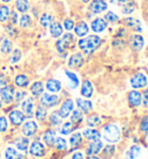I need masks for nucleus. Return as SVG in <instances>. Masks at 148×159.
<instances>
[{"mask_svg": "<svg viewBox=\"0 0 148 159\" xmlns=\"http://www.w3.org/2000/svg\"><path fill=\"white\" fill-rule=\"evenodd\" d=\"M100 45H101V39L96 35L89 36L87 39L80 40V42H79V47L81 48V50H83V52L87 53V55L92 53L93 51H95Z\"/></svg>", "mask_w": 148, "mask_h": 159, "instance_id": "1", "label": "nucleus"}, {"mask_svg": "<svg viewBox=\"0 0 148 159\" xmlns=\"http://www.w3.org/2000/svg\"><path fill=\"white\" fill-rule=\"evenodd\" d=\"M74 43H75L74 36L72 35V34H70V33H68V34H65L60 40L57 41V43H56L57 51L60 53L61 56H66V55H67V50L73 48Z\"/></svg>", "mask_w": 148, "mask_h": 159, "instance_id": "2", "label": "nucleus"}, {"mask_svg": "<svg viewBox=\"0 0 148 159\" xmlns=\"http://www.w3.org/2000/svg\"><path fill=\"white\" fill-rule=\"evenodd\" d=\"M103 137L109 143H116L120 138V129L116 124H108L103 129Z\"/></svg>", "mask_w": 148, "mask_h": 159, "instance_id": "3", "label": "nucleus"}, {"mask_svg": "<svg viewBox=\"0 0 148 159\" xmlns=\"http://www.w3.org/2000/svg\"><path fill=\"white\" fill-rule=\"evenodd\" d=\"M14 97H15V89L14 86L7 85L2 89H0V99L2 103L5 105H11L14 101Z\"/></svg>", "mask_w": 148, "mask_h": 159, "instance_id": "4", "label": "nucleus"}, {"mask_svg": "<svg viewBox=\"0 0 148 159\" xmlns=\"http://www.w3.org/2000/svg\"><path fill=\"white\" fill-rule=\"evenodd\" d=\"M8 119L11 121V123L15 125V127H19V125H22L24 123V120H26V115L23 114L21 111H12L8 115Z\"/></svg>", "mask_w": 148, "mask_h": 159, "instance_id": "5", "label": "nucleus"}, {"mask_svg": "<svg viewBox=\"0 0 148 159\" xmlns=\"http://www.w3.org/2000/svg\"><path fill=\"white\" fill-rule=\"evenodd\" d=\"M22 113L26 115V117L30 119L34 115V99L33 98H27L24 100H22L21 103Z\"/></svg>", "mask_w": 148, "mask_h": 159, "instance_id": "6", "label": "nucleus"}, {"mask_svg": "<svg viewBox=\"0 0 148 159\" xmlns=\"http://www.w3.org/2000/svg\"><path fill=\"white\" fill-rule=\"evenodd\" d=\"M59 102V98L54 95V94H50V93H43L42 98H41V103L43 107H53L56 106Z\"/></svg>", "mask_w": 148, "mask_h": 159, "instance_id": "7", "label": "nucleus"}, {"mask_svg": "<svg viewBox=\"0 0 148 159\" xmlns=\"http://www.w3.org/2000/svg\"><path fill=\"white\" fill-rule=\"evenodd\" d=\"M37 129H38V127H37V123L35 121H28L22 125V135L24 137L34 136L37 131Z\"/></svg>", "mask_w": 148, "mask_h": 159, "instance_id": "8", "label": "nucleus"}, {"mask_svg": "<svg viewBox=\"0 0 148 159\" xmlns=\"http://www.w3.org/2000/svg\"><path fill=\"white\" fill-rule=\"evenodd\" d=\"M29 153L34 157H43L45 155V148L41 142H33L30 144V149H29Z\"/></svg>", "mask_w": 148, "mask_h": 159, "instance_id": "9", "label": "nucleus"}, {"mask_svg": "<svg viewBox=\"0 0 148 159\" xmlns=\"http://www.w3.org/2000/svg\"><path fill=\"white\" fill-rule=\"evenodd\" d=\"M131 85L133 89H141L147 85V78L144 73H137L135 75L132 77L131 79Z\"/></svg>", "mask_w": 148, "mask_h": 159, "instance_id": "10", "label": "nucleus"}, {"mask_svg": "<svg viewBox=\"0 0 148 159\" xmlns=\"http://www.w3.org/2000/svg\"><path fill=\"white\" fill-rule=\"evenodd\" d=\"M73 107H74V103L73 101L71 100V99H67L64 103H63V106L60 107V109H59V115H60L61 119H66L68 115L72 113L73 111Z\"/></svg>", "mask_w": 148, "mask_h": 159, "instance_id": "11", "label": "nucleus"}, {"mask_svg": "<svg viewBox=\"0 0 148 159\" xmlns=\"http://www.w3.org/2000/svg\"><path fill=\"white\" fill-rule=\"evenodd\" d=\"M107 8H108V6L104 0H94L92 4L89 5V9L93 13H102Z\"/></svg>", "mask_w": 148, "mask_h": 159, "instance_id": "12", "label": "nucleus"}, {"mask_svg": "<svg viewBox=\"0 0 148 159\" xmlns=\"http://www.w3.org/2000/svg\"><path fill=\"white\" fill-rule=\"evenodd\" d=\"M82 64H83V56L79 52L72 55L70 58V61H68V66L74 67V69L81 67L82 66Z\"/></svg>", "mask_w": 148, "mask_h": 159, "instance_id": "13", "label": "nucleus"}, {"mask_svg": "<svg viewBox=\"0 0 148 159\" xmlns=\"http://www.w3.org/2000/svg\"><path fill=\"white\" fill-rule=\"evenodd\" d=\"M130 44H131V47H132V49L135 50V51L141 50L142 47H144V39H142V36L141 35H133L132 37H131Z\"/></svg>", "mask_w": 148, "mask_h": 159, "instance_id": "14", "label": "nucleus"}, {"mask_svg": "<svg viewBox=\"0 0 148 159\" xmlns=\"http://www.w3.org/2000/svg\"><path fill=\"white\" fill-rule=\"evenodd\" d=\"M128 102L131 106L138 107L141 103V94L138 91H131L128 94Z\"/></svg>", "mask_w": 148, "mask_h": 159, "instance_id": "15", "label": "nucleus"}, {"mask_svg": "<svg viewBox=\"0 0 148 159\" xmlns=\"http://www.w3.org/2000/svg\"><path fill=\"white\" fill-rule=\"evenodd\" d=\"M15 8L18 12L24 14L30 9V2L28 0H15Z\"/></svg>", "mask_w": 148, "mask_h": 159, "instance_id": "16", "label": "nucleus"}, {"mask_svg": "<svg viewBox=\"0 0 148 159\" xmlns=\"http://www.w3.org/2000/svg\"><path fill=\"white\" fill-rule=\"evenodd\" d=\"M13 50V43L9 39H4L0 44V52L2 55H9Z\"/></svg>", "mask_w": 148, "mask_h": 159, "instance_id": "17", "label": "nucleus"}, {"mask_svg": "<svg viewBox=\"0 0 148 159\" xmlns=\"http://www.w3.org/2000/svg\"><path fill=\"white\" fill-rule=\"evenodd\" d=\"M30 92L34 97H39V95H42L44 92L43 83H42V81H35V83L30 86Z\"/></svg>", "mask_w": 148, "mask_h": 159, "instance_id": "18", "label": "nucleus"}, {"mask_svg": "<svg viewBox=\"0 0 148 159\" xmlns=\"http://www.w3.org/2000/svg\"><path fill=\"white\" fill-rule=\"evenodd\" d=\"M107 28V22H105V20L103 19H96L94 20L92 23V29L93 31H95V33H101V31H103Z\"/></svg>", "mask_w": 148, "mask_h": 159, "instance_id": "19", "label": "nucleus"}, {"mask_svg": "<svg viewBox=\"0 0 148 159\" xmlns=\"http://www.w3.org/2000/svg\"><path fill=\"white\" fill-rule=\"evenodd\" d=\"M102 148H103V144H102V142H101V141H98V139H97V141H93L92 144L88 146L87 153L89 156L95 155V153H98Z\"/></svg>", "mask_w": 148, "mask_h": 159, "instance_id": "20", "label": "nucleus"}, {"mask_svg": "<svg viewBox=\"0 0 148 159\" xmlns=\"http://www.w3.org/2000/svg\"><path fill=\"white\" fill-rule=\"evenodd\" d=\"M123 22L125 23L126 26H128L130 28H132L135 31H141V26H140L139 20H137L134 18H126L123 20Z\"/></svg>", "mask_w": 148, "mask_h": 159, "instance_id": "21", "label": "nucleus"}, {"mask_svg": "<svg viewBox=\"0 0 148 159\" xmlns=\"http://www.w3.org/2000/svg\"><path fill=\"white\" fill-rule=\"evenodd\" d=\"M61 89L60 81H58L56 79H50L46 81V89L50 91L51 93H57L59 92Z\"/></svg>", "mask_w": 148, "mask_h": 159, "instance_id": "22", "label": "nucleus"}, {"mask_svg": "<svg viewBox=\"0 0 148 159\" xmlns=\"http://www.w3.org/2000/svg\"><path fill=\"white\" fill-rule=\"evenodd\" d=\"M5 158L6 159H23V155L19 153L14 148H7L5 150Z\"/></svg>", "mask_w": 148, "mask_h": 159, "instance_id": "23", "label": "nucleus"}, {"mask_svg": "<svg viewBox=\"0 0 148 159\" xmlns=\"http://www.w3.org/2000/svg\"><path fill=\"white\" fill-rule=\"evenodd\" d=\"M14 84L16 85L18 87L24 89L29 85V78L26 75H18L14 79Z\"/></svg>", "mask_w": 148, "mask_h": 159, "instance_id": "24", "label": "nucleus"}, {"mask_svg": "<svg viewBox=\"0 0 148 159\" xmlns=\"http://www.w3.org/2000/svg\"><path fill=\"white\" fill-rule=\"evenodd\" d=\"M54 139H56V133L53 130H46L43 135L44 143L49 146H52L54 144Z\"/></svg>", "mask_w": 148, "mask_h": 159, "instance_id": "25", "label": "nucleus"}, {"mask_svg": "<svg viewBox=\"0 0 148 159\" xmlns=\"http://www.w3.org/2000/svg\"><path fill=\"white\" fill-rule=\"evenodd\" d=\"M76 103L78 107L83 111V113H89L93 108V103L89 100H82V99H76Z\"/></svg>", "mask_w": 148, "mask_h": 159, "instance_id": "26", "label": "nucleus"}, {"mask_svg": "<svg viewBox=\"0 0 148 159\" xmlns=\"http://www.w3.org/2000/svg\"><path fill=\"white\" fill-rule=\"evenodd\" d=\"M9 13H11V8L7 5H0V22H7L9 18Z\"/></svg>", "mask_w": 148, "mask_h": 159, "instance_id": "27", "label": "nucleus"}, {"mask_svg": "<svg viewBox=\"0 0 148 159\" xmlns=\"http://www.w3.org/2000/svg\"><path fill=\"white\" fill-rule=\"evenodd\" d=\"M15 146L18 148L20 151L26 152L28 150V146H29V139L27 137H20L15 141Z\"/></svg>", "mask_w": 148, "mask_h": 159, "instance_id": "28", "label": "nucleus"}, {"mask_svg": "<svg viewBox=\"0 0 148 159\" xmlns=\"http://www.w3.org/2000/svg\"><path fill=\"white\" fill-rule=\"evenodd\" d=\"M81 94L85 98H90L93 95V85L90 81L85 80L82 83V89H81Z\"/></svg>", "mask_w": 148, "mask_h": 159, "instance_id": "29", "label": "nucleus"}, {"mask_svg": "<svg viewBox=\"0 0 148 159\" xmlns=\"http://www.w3.org/2000/svg\"><path fill=\"white\" fill-rule=\"evenodd\" d=\"M83 135L87 139H90V141H97V139H100L101 137L100 133L95 129H86L83 131Z\"/></svg>", "mask_w": 148, "mask_h": 159, "instance_id": "30", "label": "nucleus"}, {"mask_svg": "<svg viewBox=\"0 0 148 159\" xmlns=\"http://www.w3.org/2000/svg\"><path fill=\"white\" fill-rule=\"evenodd\" d=\"M49 27H50V33L53 37H59L63 34V27L60 26V23L52 22Z\"/></svg>", "mask_w": 148, "mask_h": 159, "instance_id": "31", "label": "nucleus"}, {"mask_svg": "<svg viewBox=\"0 0 148 159\" xmlns=\"http://www.w3.org/2000/svg\"><path fill=\"white\" fill-rule=\"evenodd\" d=\"M31 23H33V21H31L30 15H28L27 13L22 14L21 18L19 19V25L21 28H28L31 26Z\"/></svg>", "mask_w": 148, "mask_h": 159, "instance_id": "32", "label": "nucleus"}, {"mask_svg": "<svg viewBox=\"0 0 148 159\" xmlns=\"http://www.w3.org/2000/svg\"><path fill=\"white\" fill-rule=\"evenodd\" d=\"M21 58H22L21 50L20 49H14V50H12V56L9 58V62H11V64H16V63H19L21 61Z\"/></svg>", "mask_w": 148, "mask_h": 159, "instance_id": "33", "label": "nucleus"}, {"mask_svg": "<svg viewBox=\"0 0 148 159\" xmlns=\"http://www.w3.org/2000/svg\"><path fill=\"white\" fill-rule=\"evenodd\" d=\"M35 115H36V119L38 120V121H44L45 117H46V115H48V111H46L45 107L38 106L35 111Z\"/></svg>", "mask_w": 148, "mask_h": 159, "instance_id": "34", "label": "nucleus"}, {"mask_svg": "<svg viewBox=\"0 0 148 159\" xmlns=\"http://www.w3.org/2000/svg\"><path fill=\"white\" fill-rule=\"evenodd\" d=\"M88 26L86 25L85 22H81V23H79L78 26L75 27V33H76V35L78 36H83V35H86L88 33Z\"/></svg>", "mask_w": 148, "mask_h": 159, "instance_id": "35", "label": "nucleus"}, {"mask_svg": "<svg viewBox=\"0 0 148 159\" xmlns=\"http://www.w3.org/2000/svg\"><path fill=\"white\" fill-rule=\"evenodd\" d=\"M52 15H50V14H43L41 19H39V23H41V26L43 27H49L51 23H52Z\"/></svg>", "mask_w": 148, "mask_h": 159, "instance_id": "36", "label": "nucleus"}, {"mask_svg": "<svg viewBox=\"0 0 148 159\" xmlns=\"http://www.w3.org/2000/svg\"><path fill=\"white\" fill-rule=\"evenodd\" d=\"M65 73L71 80V87H72V89H76V87H78V85H79L78 77L74 75L73 72H70V71H65Z\"/></svg>", "mask_w": 148, "mask_h": 159, "instance_id": "37", "label": "nucleus"}, {"mask_svg": "<svg viewBox=\"0 0 148 159\" xmlns=\"http://www.w3.org/2000/svg\"><path fill=\"white\" fill-rule=\"evenodd\" d=\"M53 145H56V148L58 150H66V149H67L66 141L63 137H57L56 139H54V144H53Z\"/></svg>", "mask_w": 148, "mask_h": 159, "instance_id": "38", "label": "nucleus"}, {"mask_svg": "<svg viewBox=\"0 0 148 159\" xmlns=\"http://www.w3.org/2000/svg\"><path fill=\"white\" fill-rule=\"evenodd\" d=\"M135 8V5L132 2V0H128L127 2L123 5V13L124 14H130L132 13Z\"/></svg>", "mask_w": 148, "mask_h": 159, "instance_id": "39", "label": "nucleus"}, {"mask_svg": "<svg viewBox=\"0 0 148 159\" xmlns=\"http://www.w3.org/2000/svg\"><path fill=\"white\" fill-rule=\"evenodd\" d=\"M81 141H82V137H81V134L79 133H75L74 135H72L71 136V145L72 146H78L80 143H81Z\"/></svg>", "mask_w": 148, "mask_h": 159, "instance_id": "40", "label": "nucleus"}, {"mask_svg": "<svg viewBox=\"0 0 148 159\" xmlns=\"http://www.w3.org/2000/svg\"><path fill=\"white\" fill-rule=\"evenodd\" d=\"M50 122L53 125H58V124L61 123V117L58 111H53L52 114H51V116H50Z\"/></svg>", "mask_w": 148, "mask_h": 159, "instance_id": "41", "label": "nucleus"}, {"mask_svg": "<svg viewBox=\"0 0 148 159\" xmlns=\"http://www.w3.org/2000/svg\"><path fill=\"white\" fill-rule=\"evenodd\" d=\"M113 152H115V146L113 145H108L104 148L103 150V157L107 159H109L110 157H112Z\"/></svg>", "mask_w": 148, "mask_h": 159, "instance_id": "42", "label": "nucleus"}, {"mask_svg": "<svg viewBox=\"0 0 148 159\" xmlns=\"http://www.w3.org/2000/svg\"><path fill=\"white\" fill-rule=\"evenodd\" d=\"M141 8H142V16H144L146 23L148 25V0H142Z\"/></svg>", "mask_w": 148, "mask_h": 159, "instance_id": "43", "label": "nucleus"}, {"mask_svg": "<svg viewBox=\"0 0 148 159\" xmlns=\"http://www.w3.org/2000/svg\"><path fill=\"white\" fill-rule=\"evenodd\" d=\"M8 129V121L6 116H0V133H5Z\"/></svg>", "mask_w": 148, "mask_h": 159, "instance_id": "44", "label": "nucleus"}, {"mask_svg": "<svg viewBox=\"0 0 148 159\" xmlns=\"http://www.w3.org/2000/svg\"><path fill=\"white\" fill-rule=\"evenodd\" d=\"M100 123V117L97 115H93V116H89V119L87 120V124L89 127H95Z\"/></svg>", "mask_w": 148, "mask_h": 159, "instance_id": "45", "label": "nucleus"}, {"mask_svg": "<svg viewBox=\"0 0 148 159\" xmlns=\"http://www.w3.org/2000/svg\"><path fill=\"white\" fill-rule=\"evenodd\" d=\"M72 129H73V125H72V123L71 122H66L63 127H61L60 129V133L61 135H67V134H70L71 131H72Z\"/></svg>", "mask_w": 148, "mask_h": 159, "instance_id": "46", "label": "nucleus"}, {"mask_svg": "<svg viewBox=\"0 0 148 159\" xmlns=\"http://www.w3.org/2000/svg\"><path fill=\"white\" fill-rule=\"evenodd\" d=\"M18 12L16 11H11V13H9V18L8 20L11 21V25H16L19 22V18H18Z\"/></svg>", "mask_w": 148, "mask_h": 159, "instance_id": "47", "label": "nucleus"}, {"mask_svg": "<svg viewBox=\"0 0 148 159\" xmlns=\"http://www.w3.org/2000/svg\"><path fill=\"white\" fill-rule=\"evenodd\" d=\"M140 153V148H138V146H132L130 149V151H128V157H130V159H134L137 156H139Z\"/></svg>", "mask_w": 148, "mask_h": 159, "instance_id": "48", "label": "nucleus"}, {"mask_svg": "<svg viewBox=\"0 0 148 159\" xmlns=\"http://www.w3.org/2000/svg\"><path fill=\"white\" fill-rule=\"evenodd\" d=\"M83 119V114L80 111H74L72 113V121L73 122H80Z\"/></svg>", "mask_w": 148, "mask_h": 159, "instance_id": "49", "label": "nucleus"}, {"mask_svg": "<svg viewBox=\"0 0 148 159\" xmlns=\"http://www.w3.org/2000/svg\"><path fill=\"white\" fill-rule=\"evenodd\" d=\"M24 98H26V92H24V91H18V92H15L14 99H15L16 102H21Z\"/></svg>", "mask_w": 148, "mask_h": 159, "instance_id": "50", "label": "nucleus"}, {"mask_svg": "<svg viewBox=\"0 0 148 159\" xmlns=\"http://www.w3.org/2000/svg\"><path fill=\"white\" fill-rule=\"evenodd\" d=\"M105 20H108L110 22H116L118 20V16L115 13H112V12H109V13L105 14Z\"/></svg>", "mask_w": 148, "mask_h": 159, "instance_id": "51", "label": "nucleus"}, {"mask_svg": "<svg viewBox=\"0 0 148 159\" xmlns=\"http://www.w3.org/2000/svg\"><path fill=\"white\" fill-rule=\"evenodd\" d=\"M8 85V79L5 75H0V89H2L5 86Z\"/></svg>", "mask_w": 148, "mask_h": 159, "instance_id": "52", "label": "nucleus"}, {"mask_svg": "<svg viewBox=\"0 0 148 159\" xmlns=\"http://www.w3.org/2000/svg\"><path fill=\"white\" fill-rule=\"evenodd\" d=\"M64 27H65V29H67V30H71V29H73V27H74V23L72 20H65L64 21Z\"/></svg>", "mask_w": 148, "mask_h": 159, "instance_id": "53", "label": "nucleus"}, {"mask_svg": "<svg viewBox=\"0 0 148 159\" xmlns=\"http://www.w3.org/2000/svg\"><path fill=\"white\" fill-rule=\"evenodd\" d=\"M140 128H141L142 131H148V116L142 120V122H141V127H140Z\"/></svg>", "mask_w": 148, "mask_h": 159, "instance_id": "54", "label": "nucleus"}, {"mask_svg": "<svg viewBox=\"0 0 148 159\" xmlns=\"http://www.w3.org/2000/svg\"><path fill=\"white\" fill-rule=\"evenodd\" d=\"M6 31H7V33H8L11 36H14V34H16V30L14 29L13 25H9V26L6 27Z\"/></svg>", "mask_w": 148, "mask_h": 159, "instance_id": "55", "label": "nucleus"}, {"mask_svg": "<svg viewBox=\"0 0 148 159\" xmlns=\"http://www.w3.org/2000/svg\"><path fill=\"white\" fill-rule=\"evenodd\" d=\"M142 102H144V106L148 107V89H146L144 92V98H142Z\"/></svg>", "mask_w": 148, "mask_h": 159, "instance_id": "56", "label": "nucleus"}, {"mask_svg": "<svg viewBox=\"0 0 148 159\" xmlns=\"http://www.w3.org/2000/svg\"><path fill=\"white\" fill-rule=\"evenodd\" d=\"M72 159H85V158H83V155L81 153V152H76V153H74L73 155Z\"/></svg>", "mask_w": 148, "mask_h": 159, "instance_id": "57", "label": "nucleus"}, {"mask_svg": "<svg viewBox=\"0 0 148 159\" xmlns=\"http://www.w3.org/2000/svg\"><path fill=\"white\" fill-rule=\"evenodd\" d=\"M1 1H2L4 4H8V2H11V1H12V0H1Z\"/></svg>", "mask_w": 148, "mask_h": 159, "instance_id": "58", "label": "nucleus"}, {"mask_svg": "<svg viewBox=\"0 0 148 159\" xmlns=\"http://www.w3.org/2000/svg\"><path fill=\"white\" fill-rule=\"evenodd\" d=\"M89 159H100V158H98V157H95V156H93V157L90 156V158Z\"/></svg>", "mask_w": 148, "mask_h": 159, "instance_id": "59", "label": "nucleus"}, {"mask_svg": "<svg viewBox=\"0 0 148 159\" xmlns=\"http://www.w3.org/2000/svg\"><path fill=\"white\" fill-rule=\"evenodd\" d=\"M2 108V101H1V99H0V109Z\"/></svg>", "mask_w": 148, "mask_h": 159, "instance_id": "60", "label": "nucleus"}, {"mask_svg": "<svg viewBox=\"0 0 148 159\" xmlns=\"http://www.w3.org/2000/svg\"><path fill=\"white\" fill-rule=\"evenodd\" d=\"M81 1H82V2H88L89 0H81Z\"/></svg>", "mask_w": 148, "mask_h": 159, "instance_id": "61", "label": "nucleus"}, {"mask_svg": "<svg viewBox=\"0 0 148 159\" xmlns=\"http://www.w3.org/2000/svg\"><path fill=\"white\" fill-rule=\"evenodd\" d=\"M0 62H1V58H0Z\"/></svg>", "mask_w": 148, "mask_h": 159, "instance_id": "62", "label": "nucleus"}]
</instances>
